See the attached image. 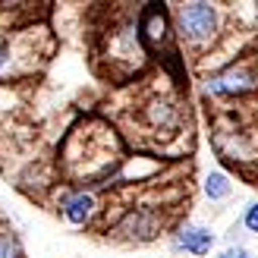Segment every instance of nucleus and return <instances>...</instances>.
I'll use <instances>...</instances> for the list:
<instances>
[{
  "mask_svg": "<svg viewBox=\"0 0 258 258\" xmlns=\"http://www.w3.org/2000/svg\"><path fill=\"white\" fill-rule=\"evenodd\" d=\"M173 32L179 38V44H186L192 50L211 47L224 32V13L217 4H205V0H192V4H176L173 13Z\"/></svg>",
  "mask_w": 258,
  "mask_h": 258,
  "instance_id": "1",
  "label": "nucleus"
},
{
  "mask_svg": "<svg viewBox=\"0 0 258 258\" xmlns=\"http://www.w3.org/2000/svg\"><path fill=\"white\" fill-rule=\"evenodd\" d=\"M202 92L211 101H236V98L255 95L258 92V57H239V60H230L227 67L208 73L202 82Z\"/></svg>",
  "mask_w": 258,
  "mask_h": 258,
  "instance_id": "2",
  "label": "nucleus"
},
{
  "mask_svg": "<svg viewBox=\"0 0 258 258\" xmlns=\"http://www.w3.org/2000/svg\"><path fill=\"white\" fill-rule=\"evenodd\" d=\"M161 230H164V211L158 205H139L120 217V224L113 227V236L126 242H151Z\"/></svg>",
  "mask_w": 258,
  "mask_h": 258,
  "instance_id": "3",
  "label": "nucleus"
},
{
  "mask_svg": "<svg viewBox=\"0 0 258 258\" xmlns=\"http://www.w3.org/2000/svg\"><path fill=\"white\" fill-rule=\"evenodd\" d=\"M214 242H217V233L211 227H205V224H183V227H176L170 233V249L176 255L205 258V255H211Z\"/></svg>",
  "mask_w": 258,
  "mask_h": 258,
  "instance_id": "4",
  "label": "nucleus"
},
{
  "mask_svg": "<svg viewBox=\"0 0 258 258\" xmlns=\"http://www.w3.org/2000/svg\"><path fill=\"white\" fill-rule=\"evenodd\" d=\"M60 214L73 227H88L98 214V196L92 189H73L60 199Z\"/></svg>",
  "mask_w": 258,
  "mask_h": 258,
  "instance_id": "5",
  "label": "nucleus"
},
{
  "mask_svg": "<svg viewBox=\"0 0 258 258\" xmlns=\"http://www.w3.org/2000/svg\"><path fill=\"white\" fill-rule=\"evenodd\" d=\"M202 189H205V199L208 202L221 205V202H227L230 196H233V179H230V173H224V170H208Z\"/></svg>",
  "mask_w": 258,
  "mask_h": 258,
  "instance_id": "6",
  "label": "nucleus"
},
{
  "mask_svg": "<svg viewBox=\"0 0 258 258\" xmlns=\"http://www.w3.org/2000/svg\"><path fill=\"white\" fill-rule=\"evenodd\" d=\"M148 120H151L154 129H173V126L179 123V107L173 104V101H167V98L151 101V107H148Z\"/></svg>",
  "mask_w": 258,
  "mask_h": 258,
  "instance_id": "7",
  "label": "nucleus"
},
{
  "mask_svg": "<svg viewBox=\"0 0 258 258\" xmlns=\"http://www.w3.org/2000/svg\"><path fill=\"white\" fill-rule=\"evenodd\" d=\"M0 258H25L22 242L10 227H0Z\"/></svg>",
  "mask_w": 258,
  "mask_h": 258,
  "instance_id": "8",
  "label": "nucleus"
},
{
  "mask_svg": "<svg viewBox=\"0 0 258 258\" xmlns=\"http://www.w3.org/2000/svg\"><path fill=\"white\" fill-rule=\"evenodd\" d=\"M13 63H16V47H13V41H0V79L13 73Z\"/></svg>",
  "mask_w": 258,
  "mask_h": 258,
  "instance_id": "9",
  "label": "nucleus"
},
{
  "mask_svg": "<svg viewBox=\"0 0 258 258\" xmlns=\"http://www.w3.org/2000/svg\"><path fill=\"white\" fill-rule=\"evenodd\" d=\"M242 227L258 236V199H252L246 208H242Z\"/></svg>",
  "mask_w": 258,
  "mask_h": 258,
  "instance_id": "10",
  "label": "nucleus"
},
{
  "mask_svg": "<svg viewBox=\"0 0 258 258\" xmlns=\"http://www.w3.org/2000/svg\"><path fill=\"white\" fill-rule=\"evenodd\" d=\"M217 258H258L249 246H242V242H239V246H224L221 252H217Z\"/></svg>",
  "mask_w": 258,
  "mask_h": 258,
  "instance_id": "11",
  "label": "nucleus"
}]
</instances>
